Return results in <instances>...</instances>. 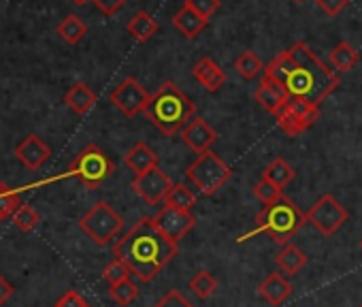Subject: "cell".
Instances as JSON below:
<instances>
[{
  "instance_id": "obj_13",
  "label": "cell",
  "mask_w": 362,
  "mask_h": 307,
  "mask_svg": "<svg viewBox=\"0 0 362 307\" xmlns=\"http://www.w3.org/2000/svg\"><path fill=\"white\" fill-rule=\"evenodd\" d=\"M49 156H52L49 145H47L41 137H37V134H28V137L16 147V158H18L26 169H30V171L41 169V167L49 161Z\"/></svg>"
},
{
  "instance_id": "obj_6",
  "label": "cell",
  "mask_w": 362,
  "mask_h": 307,
  "mask_svg": "<svg viewBox=\"0 0 362 307\" xmlns=\"http://www.w3.org/2000/svg\"><path fill=\"white\" fill-rule=\"evenodd\" d=\"M230 167L211 149L199 154V158L186 169V180L194 184L205 197L216 195L230 180Z\"/></svg>"
},
{
  "instance_id": "obj_26",
  "label": "cell",
  "mask_w": 362,
  "mask_h": 307,
  "mask_svg": "<svg viewBox=\"0 0 362 307\" xmlns=\"http://www.w3.org/2000/svg\"><path fill=\"white\" fill-rule=\"evenodd\" d=\"M56 33H58V35H60V39H62V41H66L69 45H77V43L86 37L88 26L83 24V20H81L79 16L71 13V16H66V18L58 24Z\"/></svg>"
},
{
  "instance_id": "obj_11",
  "label": "cell",
  "mask_w": 362,
  "mask_h": 307,
  "mask_svg": "<svg viewBox=\"0 0 362 307\" xmlns=\"http://www.w3.org/2000/svg\"><path fill=\"white\" fill-rule=\"evenodd\" d=\"M130 186L147 205H160L164 203V197L173 188V180L160 167H153L141 175H134Z\"/></svg>"
},
{
  "instance_id": "obj_44",
  "label": "cell",
  "mask_w": 362,
  "mask_h": 307,
  "mask_svg": "<svg viewBox=\"0 0 362 307\" xmlns=\"http://www.w3.org/2000/svg\"><path fill=\"white\" fill-rule=\"evenodd\" d=\"M360 307H362V305H360Z\"/></svg>"
},
{
  "instance_id": "obj_15",
  "label": "cell",
  "mask_w": 362,
  "mask_h": 307,
  "mask_svg": "<svg viewBox=\"0 0 362 307\" xmlns=\"http://www.w3.org/2000/svg\"><path fill=\"white\" fill-rule=\"evenodd\" d=\"M254 98H256V103H260L262 109H267L269 113L275 115L284 107V103L290 98V94H288V90L277 79L264 75L260 86H258V90L254 92Z\"/></svg>"
},
{
  "instance_id": "obj_33",
  "label": "cell",
  "mask_w": 362,
  "mask_h": 307,
  "mask_svg": "<svg viewBox=\"0 0 362 307\" xmlns=\"http://www.w3.org/2000/svg\"><path fill=\"white\" fill-rule=\"evenodd\" d=\"M254 195H256V199H258L262 205H269V203L277 201L284 192H281L275 184H271L269 180L262 178V180L254 186Z\"/></svg>"
},
{
  "instance_id": "obj_38",
  "label": "cell",
  "mask_w": 362,
  "mask_h": 307,
  "mask_svg": "<svg viewBox=\"0 0 362 307\" xmlns=\"http://www.w3.org/2000/svg\"><path fill=\"white\" fill-rule=\"evenodd\" d=\"M92 3H94L107 18H111V16H115V13L126 5V0H92Z\"/></svg>"
},
{
  "instance_id": "obj_5",
  "label": "cell",
  "mask_w": 362,
  "mask_h": 307,
  "mask_svg": "<svg viewBox=\"0 0 362 307\" xmlns=\"http://www.w3.org/2000/svg\"><path fill=\"white\" fill-rule=\"evenodd\" d=\"M113 171H115V163L96 143H90L69 165L66 178H75L88 190H96L103 182H107L113 175Z\"/></svg>"
},
{
  "instance_id": "obj_41",
  "label": "cell",
  "mask_w": 362,
  "mask_h": 307,
  "mask_svg": "<svg viewBox=\"0 0 362 307\" xmlns=\"http://www.w3.org/2000/svg\"><path fill=\"white\" fill-rule=\"evenodd\" d=\"M86 307H92V305H90V303H88V305H86Z\"/></svg>"
},
{
  "instance_id": "obj_32",
  "label": "cell",
  "mask_w": 362,
  "mask_h": 307,
  "mask_svg": "<svg viewBox=\"0 0 362 307\" xmlns=\"http://www.w3.org/2000/svg\"><path fill=\"white\" fill-rule=\"evenodd\" d=\"M128 277H132V271H130V267H128L122 258H113V260L103 269V279H105L109 286L119 284V282H124V279H128Z\"/></svg>"
},
{
  "instance_id": "obj_35",
  "label": "cell",
  "mask_w": 362,
  "mask_h": 307,
  "mask_svg": "<svg viewBox=\"0 0 362 307\" xmlns=\"http://www.w3.org/2000/svg\"><path fill=\"white\" fill-rule=\"evenodd\" d=\"M186 7H190L209 22V18L220 9V0H186Z\"/></svg>"
},
{
  "instance_id": "obj_22",
  "label": "cell",
  "mask_w": 362,
  "mask_h": 307,
  "mask_svg": "<svg viewBox=\"0 0 362 307\" xmlns=\"http://www.w3.org/2000/svg\"><path fill=\"white\" fill-rule=\"evenodd\" d=\"M360 60V54L347 43V41H341L339 45H334L328 54V62H330V69L337 71V73H347L351 71Z\"/></svg>"
},
{
  "instance_id": "obj_43",
  "label": "cell",
  "mask_w": 362,
  "mask_h": 307,
  "mask_svg": "<svg viewBox=\"0 0 362 307\" xmlns=\"http://www.w3.org/2000/svg\"><path fill=\"white\" fill-rule=\"evenodd\" d=\"M360 248H362V241H360Z\"/></svg>"
},
{
  "instance_id": "obj_23",
  "label": "cell",
  "mask_w": 362,
  "mask_h": 307,
  "mask_svg": "<svg viewBox=\"0 0 362 307\" xmlns=\"http://www.w3.org/2000/svg\"><path fill=\"white\" fill-rule=\"evenodd\" d=\"M158 22L147 13V11H139V13H134L132 18H130V22H128V33L132 35V39L134 41H139V43H145V41H149L156 33H158Z\"/></svg>"
},
{
  "instance_id": "obj_8",
  "label": "cell",
  "mask_w": 362,
  "mask_h": 307,
  "mask_svg": "<svg viewBox=\"0 0 362 307\" xmlns=\"http://www.w3.org/2000/svg\"><path fill=\"white\" fill-rule=\"evenodd\" d=\"M275 120H277V126L288 137H298L300 132H305L320 120V107H315L303 98L290 96L284 103V107L275 113Z\"/></svg>"
},
{
  "instance_id": "obj_14",
  "label": "cell",
  "mask_w": 362,
  "mask_h": 307,
  "mask_svg": "<svg viewBox=\"0 0 362 307\" xmlns=\"http://www.w3.org/2000/svg\"><path fill=\"white\" fill-rule=\"evenodd\" d=\"M181 141L197 154H203L211 149V145L218 141V132L201 117H192L184 128H181Z\"/></svg>"
},
{
  "instance_id": "obj_12",
  "label": "cell",
  "mask_w": 362,
  "mask_h": 307,
  "mask_svg": "<svg viewBox=\"0 0 362 307\" xmlns=\"http://www.w3.org/2000/svg\"><path fill=\"white\" fill-rule=\"evenodd\" d=\"M153 224L164 239H168L170 243H179L197 226V218L190 212H181L164 205L162 212L153 218Z\"/></svg>"
},
{
  "instance_id": "obj_17",
  "label": "cell",
  "mask_w": 362,
  "mask_h": 307,
  "mask_svg": "<svg viewBox=\"0 0 362 307\" xmlns=\"http://www.w3.org/2000/svg\"><path fill=\"white\" fill-rule=\"evenodd\" d=\"M292 290H294L292 284H290L281 273H271V275H267V277L260 282V286H258V294H260L269 305H273V307L284 305V303L290 299Z\"/></svg>"
},
{
  "instance_id": "obj_18",
  "label": "cell",
  "mask_w": 362,
  "mask_h": 307,
  "mask_svg": "<svg viewBox=\"0 0 362 307\" xmlns=\"http://www.w3.org/2000/svg\"><path fill=\"white\" fill-rule=\"evenodd\" d=\"M124 165L134 173V175H141L153 167H158V154L145 143V141H139L130 147V151L124 156Z\"/></svg>"
},
{
  "instance_id": "obj_3",
  "label": "cell",
  "mask_w": 362,
  "mask_h": 307,
  "mask_svg": "<svg viewBox=\"0 0 362 307\" xmlns=\"http://www.w3.org/2000/svg\"><path fill=\"white\" fill-rule=\"evenodd\" d=\"M143 113L162 134L173 137L197 115V105L175 81H164L153 94H149Z\"/></svg>"
},
{
  "instance_id": "obj_36",
  "label": "cell",
  "mask_w": 362,
  "mask_h": 307,
  "mask_svg": "<svg viewBox=\"0 0 362 307\" xmlns=\"http://www.w3.org/2000/svg\"><path fill=\"white\" fill-rule=\"evenodd\" d=\"M88 301L77 292V290H66L54 307H86Z\"/></svg>"
},
{
  "instance_id": "obj_16",
  "label": "cell",
  "mask_w": 362,
  "mask_h": 307,
  "mask_svg": "<svg viewBox=\"0 0 362 307\" xmlns=\"http://www.w3.org/2000/svg\"><path fill=\"white\" fill-rule=\"evenodd\" d=\"M192 73H194L197 81H199L207 92H211V94H216V92L226 83V73H224V69H222L214 58H209V56L201 58V60L194 64Z\"/></svg>"
},
{
  "instance_id": "obj_37",
  "label": "cell",
  "mask_w": 362,
  "mask_h": 307,
  "mask_svg": "<svg viewBox=\"0 0 362 307\" xmlns=\"http://www.w3.org/2000/svg\"><path fill=\"white\" fill-rule=\"evenodd\" d=\"M347 3H349V0H315V5H317L326 16H330V18L339 16V13L347 7Z\"/></svg>"
},
{
  "instance_id": "obj_19",
  "label": "cell",
  "mask_w": 362,
  "mask_h": 307,
  "mask_svg": "<svg viewBox=\"0 0 362 307\" xmlns=\"http://www.w3.org/2000/svg\"><path fill=\"white\" fill-rule=\"evenodd\" d=\"M96 100H98L96 92H94L88 83H83V81H77V83L71 86V90L64 94L66 107H69L73 113H77V115H86L88 111H92L94 105H96Z\"/></svg>"
},
{
  "instance_id": "obj_7",
  "label": "cell",
  "mask_w": 362,
  "mask_h": 307,
  "mask_svg": "<svg viewBox=\"0 0 362 307\" xmlns=\"http://www.w3.org/2000/svg\"><path fill=\"white\" fill-rule=\"evenodd\" d=\"M122 226H124L122 216L105 201L94 203L92 209H88V214H83L79 220V228L96 245H107L111 239H115L119 235Z\"/></svg>"
},
{
  "instance_id": "obj_24",
  "label": "cell",
  "mask_w": 362,
  "mask_h": 307,
  "mask_svg": "<svg viewBox=\"0 0 362 307\" xmlns=\"http://www.w3.org/2000/svg\"><path fill=\"white\" fill-rule=\"evenodd\" d=\"M296 171L292 169L290 163H286L284 158H275L267 165V169L262 171V178L269 180L271 184H275L279 190H284L292 180H294Z\"/></svg>"
},
{
  "instance_id": "obj_28",
  "label": "cell",
  "mask_w": 362,
  "mask_h": 307,
  "mask_svg": "<svg viewBox=\"0 0 362 307\" xmlns=\"http://www.w3.org/2000/svg\"><path fill=\"white\" fill-rule=\"evenodd\" d=\"M22 201H20V195L9 186V184H3L0 182V222L3 220H9L18 209H20Z\"/></svg>"
},
{
  "instance_id": "obj_31",
  "label": "cell",
  "mask_w": 362,
  "mask_h": 307,
  "mask_svg": "<svg viewBox=\"0 0 362 307\" xmlns=\"http://www.w3.org/2000/svg\"><path fill=\"white\" fill-rule=\"evenodd\" d=\"M109 294H111V299H113L117 305L126 307V305H130V303L136 299V294H139V286L128 277V279H124V282H119V284L109 286Z\"/></svg>"
},
{
  "instance_id": "obj_42",
  "label": "cell",
  "mask_w": 362,
  "mask_h": 307,
  "mask_svg": "<svg viewBox=\"0 0 362 307\" xmlns=\"http://www.w3.org/2000/svg\"><path fill=\"white\" fill-rule=\"evenodd\" d=\"M294 3H300V0H294Z\"/></svg>"
},
{
  "instance_id": "obj_2",
  "label": "cell",
  "mask_w": 362,
  "mask_h": 307,
  "mask_svg": "<svg viewBox=\"0 0 362 307\" xmlns=\"http://www.w3.org/2000/svg\"><path fill=\"white\" fill-rule=\"evenodd\" d=\"M177 254V243L164 239L149 216H143L113 245V256L122 258L139 282H151Z\"/></svg>"
},
{
  "instance_id": "obj_25",
  "label": "cell",
  "mask_w": 362,
  "mask_h": 307,
  "mask_svg": "<svg viewBox=\"0 0 362 307\" xmlns=\"http://www.w3.org/2000/svg\"><path fill=\"white\" fill-rule=\"evenodd\" d=\"M164 205L181 212H190L197 205V195L186 184H173V188L164 197Z\"/></svg>"
},
{
  "instance_id": "obj_30",
  "label": "cell",
  "mask_w": 362,
  "mask_h": 307,
  "mask_svg": "<svg viewBox=\"0 0 362 307\" xmlns=\"http://www.w3.org/2000/svg\"><path fill=\"white\" fill-rule=\"evenodd\" d=\"M190 290L199 296V299H209L216 290H218V279L209 273V271H199L192 279H190Z\"/></svg>"
},
{
  "instance_id": "obj_39",
  "label": "cell",
  "mask_w": 362,
  "mask_h": 307,
  "mask_svg": "<svg viewBox=\"0 0 362 307\" xmlns=\"http://www.w3.org/2000/svg\"><path fill=\"white\" fill-rule=\"evenodd\" d=\"M16 288L9 279H5L3 275H0V305H5L11 296H13Z\"/></svg>"
},
{
  "instance_id": "obj_1",
  "label": "cell",
  "mask_w": 362,
  "mask_h": 307,
  "mask_svg": "<svg viewBox=\"0 0 362 307\" xmlns=\"http://www.w3.org/2000/svg\"><path fill=\"white\" fill-rule=\"evenodd\" d=\"M264 75L277 79L290 96L303 98L315 107H320V103L328 98L339 86V75L326 66L303 41L275 56L264 66Z\"/></svg>"
},
{
  "instance_id": "obj_4",
  "label": "cell",
  "mask_w": 362,
  "mask_h": 307,
  "mask_svg": "<svg viewBox=\"0 0 362 307\" xmlns=\"http://www.w3.org/2000/svg\"><path fill=\"white\" fill-rule=\"evenodd\" d=\"M305 226V214L288 199V197H279L277 201L269 203L262 207V212L256 216V224L254 228L239 237V241H245L254 235H269L275 243L286 245L292 241V237Z\"/></svg>"
},
{
  "instance_id": "obj_10",
  "label": "cell",
  "mask_w": 362,
  "mask_h": 307,
  "mask_svg": "<svg viewBox=\"0 0 362 307\" xmlns=\"http://www.w3.org/2000/svg\"><path fill=\"white\" fill-rule=\"evenodd\" d=\"M109 100L113 103V107L117 111H122L126 117H134L139 113L145 111L147 103H149V92L134 79V77H126L109 96Z\"/></svg>"
},
{
  "instance_id": "obj_29",
  "label": "cell",
  "mask_w": 362,
  "mask_h": 307,
  "mask_svg": "<svg viewBox=\"0 0 362 307\" xmlns=\"http://www.w3.org/2000/svg\"><path fill=\"white\" fill-rule=\"evenodd\" d=\"M11 220H13V226L18 228V231H22V233H30V231H35L37 228V224L41 222V216H39V212L35 209V207H30V205H20V209L11 216Z\"/></svg>"
},
{
  "instance_id": "obj_20",
  "label": "cell",
  "mask_w": 362,
  "mask_h": 307,
  "mask_svg": "<svg viewBox=\"0 0 362 307\" xmlns=\"http://www.w3.org/2000/svg\"><path fill=\"white\" fill-rule=\"evenodd\" d=\"M173 26L184 35L186 39H197L203 30H205V26H207V20L205 18H201L197 11H192L190 7H181L177 13H175V18H173Z\"/></svg>"
},
{
  "instance_id": "obj_9",
  "label": "cell",
  "mask_w": 362,
  "mask_h": 307,
  "mask_svg": "<svg viewBox=\"0 0 362 307\" xmlns=\"http://www.w3.org/2000/svg\"><path fill=\"white\" fill-rule=\"evenodd\" d=\"M347 218H349V212L332 195L320 197L311 205V209L305 214V222H309L324 237H332L347 222Z\"/></svg>"
},
{
  "instance_id": "obj_21",
  "label": "cell",
  "mask_w": 362,
  "mask_h": 307,
  "mask_svg": "<svg viewBox=\"0 0 362 307\" xmlns=\"http://www.w3.org/2000/svg\"><path fill=\"white\" fill-rule=\"evenodd\" d=\"M307 260H309L307 254L300 248L292 245V243L281 245L279 254L275 256V262H277L279 271H284L286 275H296L300 269H305Z\"/></svg>"
},
{
  "instance_id": "obj_40",
  "label": "cell",
  "mask_w": 362,
  "mask_h": 307,
  "mask_svg": "<svg viewBox=\"0 0 362 307\" xmlns=\"http://www.w3.org/2000/svg\"><path fill=\"white\" fill-rule=\"evenodd\" d=\"M71 3H73V5H77V7H83V5H88V3H90V0H71Z\"/></svg>"
},
{
  "instance_id": "obj_34",
  "label": "cell",
  "mask_w": 362,
  "mask_h": 307,
  "mask_svg": "<svg viewBox=\"0 0 362 307\" xmlns=\"http://www.w3.org/2000/svg\"><path fill=\"white\" fill-rule=\"evenodd\" d=\"M153 307H197L184 292L181 290H177V288H173V290H168Z\"/></svg>"
},
{
  "instance_id": "obj_27",
  "label": "cell",
  "mask_w": 362,
  "mask_h": 307,
  "mask_svg": "<svg viewBox=\"0 0 362 307\" xmlns=\"http://www.w3.org/2000/svg\"><path fill=\"white\" fill-rule=\"evenodd\" d=\"M235 69L237 73L243 77V79H256L262 71H264V64L262 60L254 54V52H243L237 60H235Z\"/></svg>"
}]
</instances>
